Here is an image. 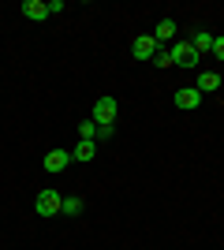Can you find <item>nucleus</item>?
Masks as SVG:
<instances>
[{"label": "nucleus", "instance_id": "nucleus-1", "mask_svg": "<svg viewBox=\"0 0 224 250\" xmlns=\"http://www.w3.org/2000/svg\"><path fill=\"white\" fill-rule=\"evenodd\" d=\"M116 116H120V104L112 101V97H97L94 101V116H90V120H94L97 127H112Z\"/></svg>", "mask_w": 224, "mask_h": 250}, {"label": "nucleus", "instance_id": "nucleus-2", "mask_svg": "<svg viewBox=\"0 0 224 250\" xmlns=\"http://www.w3.org/2000/svg\"><path fill=\"white\" fill-rule=\"evenodd\" d=\"M168 52H172V63H176V67H198V52H194L191 42H176Z\"/></svg>", "mask_w": 224, "mask_h": 250}, {"label": "nucleus", "instance_id": "nucleus-3", "mask_svg": "<svg viewBox=\"0 0 224 250\" xmlns=\"http://www.w3.org/2000/svg\"><path fill=\"white\" fill-rule=\"evenodd\" d=\"M60 206H64V198H60L56 190H41V194L34 198V209H38L41 217H56V213H60Z\"/></svg>", "mask_w": 224, "mask_h": 250}, {"label": "nucleus", "instance_id": "nucleus-4", "mask_svg": "<svg viewBox=\"0 0 224 250\" xmlns=\"http://www.w3.org/2000/svg\"><path fill=\"white\" fill-rule=\"evenodd\" d=\"M161 45L153 42V34H146V38H135V45H131V52H135V60H153L157 56Z\"/></svg>", "mask_w": 224, "mask_h": 250}, {"label": "nucleus", "instance_id": "nucleus-5", "mask_svg": "<svg viewBox=\"0 0 224 250\" xmlns=\"http://www.w3.org/2000/svg\"><path fill=\"white\" fill-rule=\"evenodd\" d=\"M198 104H202V94H198L194 86H183V90H176V108L191 112V108H198Z\"/></svg>", "mask_w": 224, "mask_h": 250}, {"label": "nucleus", "instance_id": "nucleus-6", "mask_svg": "<svg viewBox=\"0 0 224 250\" xmlns=\"http://www.w3.org/2000/svg\"><path fill=\"white\" fill-rule=\"evenodd\" d=\"M71 161H75V157L67 153V149H53V153H45V161H41V165H45V172H64V168L71 165Z\"/></svg>", "mask_w": 224, "mask_h": 250}, {"label": "nucleus", "instance_id": "nucleus-7", "mask_svg": "<svg viewBox=\"0 0 224 250\" xmlns=\"http://www.w3.org/2000/svg\"><path fill=\"white\" fill-rule=\"evenodd\" d=\"M22 15H26L30 22L49 19V0H26V4H22Z\"/></svg>", "mask_w": 224, "mask_h": 250}, {"label": "nucleus", "instance_id": "nucleus-8", "mask_svg": "<svg viewBox=\"0 0 224 250\" xmlns=\"http://www.w3.org/2000/svg\"><path fill=\"white\" fill-rule=\"evenodd\" d=\"M194 90H198V94H213V90H221V75H217V71H202V75H198V83H194Z\"/></svg>", "mask_w": 224, "mask_h": 250}, {"label": "nucleus", "instance_id": "nucleus-9", "mask_svg": "<svg viewBox=\"0 0 224 250\" xmlns=\"http://www.w3.org/2000/svg\"><path fill=\"white\" fill-rule=\"evenodd\" d=\"M172 38H176V22H172V19H161L157 22V30H153V42H172Z\"/></svg>", "mask_w": 224, "mask_h": 250}, {"label": "nucleus", "instance_id": "nucleus-10", "mask_svg": "<svg viewBox=\"0 0 224 250\" xmlns=\"http://www.w3.org/2000/svg\"><path fill=\"white\" fill-rule=\"evenodd\" d=\"M191 45H194V52L202 56V52H213V34H205V30H198L191 38Z\"/></svg>", "mask_w": 224, "mask_h": 250}, {"label": "nucleus", "instance_id": "nucleus-11", "mask_svg": "<svg viewBox=\"0 0 224 250\" xmlns=\"http://www.w3.org/2000/svg\"><path fill=\"white\" fill-rule=\"evenodd\" d=\"M75 161H94L97 157V142H82V138H79V146H75Z\"/></svg>", "mask_w": 224, "mask_h": 250}, {"label": "nucleus", "instance_id": "nucleus-12", "mask_svg": "<svg viewBox=\"0 0 224 250\" xmlns=\"http://www.w3.org/2000/svg\"><path fill=\"white\" fill-rule=\"evenodd\" d=\"M79 138H82V142H94V138H97V124H94V120H82V127H79Z\"/></svg>", "mask_w": 224, "mask_h": 250}, {"label": "nucleus", "instance_id": "nucleus-13", "mask_svg": "<svg viewBox=\"0 0 224 250\" xmlns=\"http://www.w3.org/2000/svg\"><path fill=\"white\" fill-rule=\"evenodd\" d=\"M60 213H67V217H75V213H82V198H64Z\"/></svg>", "mask_w": 224, "mask_h": 250}, {"label": "nucleus", "instance_id": "nucleus-14", "mask_svg": "<svg viewBox=\"0 0 224 250\" xmlns=\"http://www.w3.org/2000/svg\"><path fill=\"white\" fill-rule=\"evenodd\" d=\"M153 63H157V67H172V52H168V49H157Z\"/></svg>", "mask_w": 224, "mask_h": 250}, {"label": "nucleus", "instance_id": "nucleus-15", "mask_svg": "<svg viewBox=\"0 0 224 250\" xmlns=\"http://www.w3.org/2000/svg\"><path fill=\"white\" fill-rule=\"evenodd\" d=\"M213 56H217V60H224V38H213Z\"/></svg>", "mask_w": 224, "mask_h": 250}]
</instances>
